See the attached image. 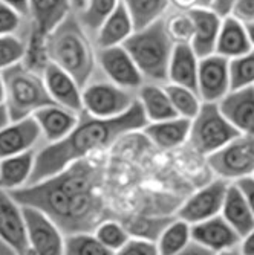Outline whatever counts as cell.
<instances>
[{
    "label": "cell",
    "instance_id": "1",
    "mask_svg": "<svg viewBox=\"0 0 254 255\" xmlns=\"http://www.w3.org/2000/svg\"><path fill=\"white\" fill-rule=\"evenodd\" d=\"M103 176V164L90 156L9 194L21 206L35 208L48 216L64 236L94 233L107 217Z\"/></svg>",
    "mask_w": 254,
    "mask_h": 255
},
{
    "label": "cell",
    "instance_id": "2",
    "mask_svg": "<svg viewBox=\"0 0 254 255\" xmlns=\"http://www.w3.org/2000/svg\"><path fill=\"white\" fill-rule=\"evenodd\" d=\"M147 123L149 121L138 101L121 117L109 120L95 118L81 112L78 123L71 133L60 141L46 144L37 150L34 171L28 185L51 177L80 159L104 151L126 134L141 131Z\"/></svg>",
    "mask_w": 254,
    "mask_h": 255
},
{
    "label": "cell",
    "instance_id": "3",
    "mask_svg": "<svg viewBox=\"0 0 254 255\" xmlns=\"http://www.w3.org/2000/svg\"><path fill=\"white\" fill-rule=\"evenodd\" d=\"M46 49L51 63L72 75L81 87L97 74L95 43L84 31L74 11L46 35Z\"/></svg>",
    "mask_w": 254,
    "mask_h": 255
},
{
    "label": "cell",
    "instance_id": "4",
    "mask_svg": "<svg viewBox=\"0 0 254 255\" xmlns=\"http://www.w3.org/2000/svg\"><path fill=\"white\" fill-rule=\"evenodd\" d=\"M123 46L140 69L146 83H167L169 63L175 44L166 32L164 18L141 29H135Z\"/></svg>",
    "mask_w": 254,
    "mask_h": 255
},
{
    "label": "cell",
    "instance_id": "5",
    "mask_svg": "<svg viewBox=\"0 0 254 255\" xmlns=\"http://www.w3.org/2000/svg\"><path fill=\"white\" fill-rule=\"evenodd\" d=\"M5 89V107L9 121L32 117L41 107L55 104L44 86L43 75L18 63L2 74Z\"/></svg>",
    "mask_w": 254,
    "mask_h": 255
},
{
    "label": "cell",
    "instance_id": "6",
    "mask_svg": "<svg viewBox=\"0 0 254 255\" xmlns=\"http://www.w3.org/2000/svg\"><path fill=\"white\" fill-rule=\"evenodd\" d=\"M239 134L222 115L218 103H202L198 115L192 120L189 141L199 154L210 156Z\"/></svg>",
    "mask_w": 254,
    "mask_h": 255
},
{
    "label": "cell",
    "instance_id": "7",
    "mask_svg": "<svg viewBox=\"0 0 254 255\" xmlns=\"http://www.w3.org/2000/svg\"><path fill=\"white\" fill-rule=\"evenodd\" d=\"M83 112L95 118H117L129 112L136 103V94L112 83L104 75H94L81 89Z\"/></svg>",
    "mask_w": 254,
    "mask_h": 255
},
{
    "label": "cell",
    "instance_id": "8",
    "mask_svg": "<svg viewBox=\"0 0 254 255\" xmlns=\"http://www.w3.org/2000/svg\"><path fill=\"white\" fill-rule=\"evenodd\" d=\"M207 157L221 179L239 180L254 176V134H239Z\"/></svg>",
    "mask_w": 254,
    "mask_h": 255
},
{
    "label": "cell",
    "instance_id": "9",
    "mask_svg": "<svg viewBox=\"0 0 254 255\" xmlns=\"http://www.w3.org/2000/svg\"><path fill=\"white\" fill-rule=\"evenodd\" d=\"M97 67L107 80L135 94L146 83L124 46L97 48Z\"/></svg>",
    "mask_w": 254,
    "mask_h": 255
},
{
    "label": "cell",
    "instance_id": "10",
    "mask_svg": "<svg viewBox=\"0 0 254 255\" xmlns=\"http://www.w3.org/2000/svg\"><path fill=\"white\" fill-rule=\"evenodd\" d=\"M26 222L31 255H64V234L41 211L21 206Z\"/></svg>",
    "mask_w": 254,
    "mask_h": 255
},
{
    "label": "cell",
    "instance_id": "11",
    "mask_svg": "<svg viewBox=\"0 0 254 255\" xmlns=\"http://www.w3.org/2000/svg\"><path fill=\"white\" fill-rule=\"evenodd\" d=\"M228 185L230 183L225 179H216L202 187L179 208L178 219L187 222L189 225H195L219 216Z\"/></svg>",
    "mask_w": 254,
    "mask_h": 255
},
{
    "label": "cell",
    "instance_id": "12",
    "mask_svg": "<svg viewBox=\"0 0 254 255\" xmlns=\"http://www.w3.org/2000/svg\"><path fill=\"white\" fill-rule=\"evenodd\" d=\"M230 60L212 54L199 60L198 95L202 103H219L230 90Z\"/></svg>",
    "mask_w": 254,
    "mask_h": 255
},
{
    "label": "cell",
    "instance_id": "13",
    "mask_svg": "<svg viewBox=\"0 0 254 255\" xmlns=\"http://www.w3.org/2000/svg\"><path fill=\"white\" fill-rule=\"evenodd\" d=\"M0 239L18 255H31L21 205L5 190H0Z\"/></svg>",
    "mask_w": 254,
    "mask_h": 255
},
{
    "label": "cell",
    "instance_id": "14",
    "mask_svg": "<svg viewBox=\"0 0 254 255\" xmlns=\"http://www.w3.org/2000/svg\"><path fill=\"white\" fill-rule=\"evenodd\" d=\"M43 136L34 117L9 121L0 128V159L34 150Z\"/></svg>",
    "mask_w": 254,
    "mask_h": 255
},
{
    "label": "cell",
    "instance_id": "15",
    "mask_svg": "<svg viewBox=\"0 0 254 255\" xmlns=\"http://www.w3.org/2000/svg\"><path fill=\"white\" fill-rule=\"evenodd\" d=\"M218 106L241 134H254V86L230 90Z\"/></svg>",
    "mask_w": 254,
    "mask_h": 255
},
{
    "label": "cell",
    "instance_id": "16",
    "mask_svg": "<svg viewBox=\"0 0 254 255\" xmlns=\"http://www.w3.org/2000/svg\"><path fill=\"white\" fill-rule=\"evenodd\" d=\"M43 81L48 89L49 97L55 104L63 106L75 113L83 112L81 101V86L75 81L72 75H69L61 67L49 63L43 71Z\"/></svg>",
    "mask_w": 254,
    "mask_h": 255
},
{
    "label": "cell",
    "instance_id": "17",
    "mask_svg": "<svg viewBox=\"0 0 254 255\" xmlns=\"http://www.w3.org/2000/svg\"><path fill=\"white\" fill-rule=\"evenodd\" d=\"M192 240L215 254L238 248L241 237L222 216L192 225Z\"/></svg>",
    "mask_w": 254,
    "mask_h": 255
},
{
    "label": "cell",
    "instance_id": "18",
    "mask_svg": "<svg viewBox=\"0 0 254 255\" xmlns=\"http://www.w3.org/2000/svg\"><path fill=\"white\" fill-rule=\"evenodd\" d=\"M32 117L40 127L46 144H51L60 141L74 130L78 123L80 113H75L58 104H51L37 110Z\"/></svg>",
    "mask_w": 254,
    "mask_h": 255
},
{
    "label": "cell",
    "instance_id": "19",
    "mask_svg": "<svg viewBox=\"0 0 254 255\" xmlns=\"http://www.w3.org/2000/svg\"><path fill=\"white\" fill-rule=\"evenodd\" d=\"M189 12L195 23V34L190 43L193 51L199 58L215 54L222 17L212 8H201V6H196Z\"/></svg>",
    "mask_w": 254,
    "mask_h": 255
},
{
    "label": "cell",
    "instance_id": "20",
    "mask_svg": "<svg viewBox=\"0 0 254 255\" xmlns=\"http://www.w3.org/2000/svg\"><path fill=\"white\" fill-rule=\"evenodd\" d=\"M199 60L201 58L196 55L190 44H175L169 63L167 83L184 86L198 92Z\"/></svg>",
    "mask_w": 254,
    "mask_h": 255
},
{
    "label": "cell",
    "instance_id": "21",
    "mask_svg": "<svg viewBox=\"0 0 254 255\" xmlns=\"http://www.w3.org/2000/svg\"><path fill=\"white\" fill-rule=\"evenodd\" d=\"M192 120L187 118H170L166 121L158 123H147V126L141 130L143 134L152 144L159 148H176L189 141Z\"/></svg>",
    "mask_w": 254,
    "mask_h": 255
},
{
    "label": "cell",
    "instance_id": "22",
    "mask_svg": "<svg viewBox=\"0 0 254 255\" xmlns=\"http://www.w3.org/2000/svg\"><path fill=\"white\" fill-rule=\"evenodd\" d=\"M72 12L71 0H31V32L46 37L58 23Z\"/></svg>",
    "mask_w": 254,
    "mask_h": 255
},
{
    "label": "cell",
    "instance_id": "23",
    "mask_svg": "<svg viewBox=\"0 0 254 255\" xmlns=\"http://www.w3.org/2000/svg\"><path fill=\"white\" fill-rule=\"evenodd\" d=\"M251 49L253 48L244 23H241L238 18L232 15L222 17L215 54L227 60H233L236 57L247 54Z\"/></svg>",
    "mask_w": 254,
    "mask_h": 255
},
{
    "label": "cell",
    "instance_id": "24",
    "mask_svg": "<svg viewBox=\"0 0 254 255\" xmlns=\"http://www.w3.org/2000/svg\"><path fill=\"white\" fill-rule=\"evenodd\" d=\"M37 150L0 159V190L14 191L26 187L35 165Z\"/></svg>",
    "mask_w": 254,
    "mask_h": 255
},
{
    "label": "cell",
    "instance_id": "25",
    "mask_svg": "<svg viewBox=\"0 0 254 255\" xmlns=\"http://www.w3.org/2000/svg\"><path fill=\"white\" fill-rule=\"evenodd\" d=\"M136 101L140 103L149 123L166 121L178 117L164 84L144 83L136 92Z\"/></svg>",
    "mask_w": 254,
    "mask_h": 255
},
{
    "label": "cell",
    "instance_id": "26",
    "mask_svg": "<svg viewBox=\"0 0 254 255\" xmlns=\"http://www.w3.org/2000/svg\"><path fill=\"white\" fill-rule=\"evenodd\" d=\"M221 214L227 220V223L239 234L241 239L254 229V216L250 210L245 196L236 183L228 185Z\"/></svg>",
    "mask_w": 254,
    "mask_h": 255
},
{
    "label": "cell",
    "instance_id": "27",
    "mask_svg": "<svg viewBox=\"0 0 254 255\" xmlns=\"http://www.w3.org/2000/svg\"><path fill=\"white\" fill-rule=\"evenodd\" d=\"M135 32L133 21L120 2L109 18L103 23L100 31L94 35L95 48H112V46H123L124 41Z\"/></svg>",
    "mask_w": 254,
    "mask_h": 255
},
{
    "label": "cell",
    "instance_id": "28",
    "mask_svg": "<svg viewBox=\"0 0 254 255\" xmlns=\"http://www.w3.org/2000/svg\"><path fill=\"white\" fill-rule=\"evenodd\" d=\"M126 6L135 29H141L164 18L170 8V0H120Z\"/></svg>",
    "mask_w": 254,
    "mask_h": 255
},
{
    "label": "cell",
    "instance_id": "29",
    "mask_svg": "<svg viewBox=\"0 0 254 255\" xmlns=\"http://www.w3.org/2000/svg\"><path fill=\"white\" fill-rule=\"evenodd\" d=\"M120 0H86L84 6L75 12L78 21L84 31L92 37L100 31L103 23L109 18V15L118 6Z\"/></svg>",
    "mask_w": 254,
    "mask_h": 255
},
{
    "label": "cell",
    "instance_id": "30",
    "mask_svg": "<svg viewBox=\"0 0 254 255\" xmlns=\"http://www.w3.org/2000/svg\"><path fill=\"white\" fill-rule=\"evenodd\" d=\"M192 242V225L181 219L172 220L159 234L156 248L159 255H176Z\"/></svg>",
    "mask_w": 254,
    "mask_h": 255
},
{
    "label": "cell",
    "instance_id": "31",
    "mask_svg": "<svg viewBox=\"0 0 254 255\" xmlns=\"http://www.w3.org/2000/svg\"><path fill=\"white\" fill-rule=\"evenodd\" d=\"M164 87L178 117L193 120L202 104V100L199 98L198 92L172 83H164Z\"/></svg>",
    "mask_w": 254,
    "mask_h": 255
},
{
    "label": "cell",
    "instance_id": "32",
    "mask_svg": "<svg viewBox=\"0 0 254 255\" xmlns=\"http://www.w3.org/2000/svg\"><path fill=\"white\" fill-rule=\"evenodd\" d=\"M64 255H115L92 233L64 236Z\"/></svg>",
    "mask_w": 254,
    "mask_h": 255
},
{
    "label": "cell",
    "instance_id": "33",
    "mask_svg": "<svg viewBox=\"0 0 254 255\" xmlns=\"http://www.w3.org/2000/svg\"><path fill=\"white\" fill-rule=\"evenodd\" d=\"M164 28L173 44H190L195 34V23L189 11L176 9L172 14H166Z\"/></svg>",
    "mask_w": 254,
    "mask_h": 255
},
{
    "label": "cell",
    "instance_id": "34",
    "mask_svg": "<svg viewBox=\"0 0 254 255\" xmlns=\"http://www.w3.org/2000/svg\"><path fill=\"white\" fill-rule=\"evenodd\" d=\"M173 219L169 217H159V219H147V217H136L130 220L121 222L126 229L129 231V234L133 236L135 239H143L149 242L158 240L159 234L163 233V229L172 222Z\"/></svg>",
    "mask_w": 254,
    "mask_h": 255
},
{
    "label": "cell",
    "instance_id": "35",
    "mask_svg": "<svg viewBox=\"0 0 254 255\" xmlns=\"http://www.w3.org/2000/svg\"><path fill=\"white\" fill-rule=\"evenodd\" d=\"M94 234L106 248H109L113 252L120 251L130 240V234L126 226L121 222L112 219H106L104 222H101L95 228Z\"/></svg>",
    "mask_w": 254,
    "mask_h": 255
},
{
    "label": "cell",
    "instance_id": "36",
    "mask_svg": "<svg viewBox=\"0 0 254 255\" xmlns=\"http://www.w3.org/2000/svg\"><path fill=\"white\" fill-rule=\"evenodd\" d=\"M230 84L232 90L254 86V49L230 60Z\"/></svg>",
    "mask_w": 254,
    "mask_h": 255
},
{
    "label": "cell",
    "instance_id": "37",
    "mask_svg": "<svg viewBox=\"0 0 254 255\" xmlns=\"http://www.w3.org/2000/svg\"><path fill=\"white\" fill-rule=\"evenodd\" d=\"M26 37L0 35V74L18 64L25 58Z\"/></svg>",
    "mask_w": 254,
    "mask_h": 255
},
{
    "label": "cell",
    "instance_id": "38",
    "mask_svg": "<svg viewBox=\"0 0 254 255\" xmlns=\"http://www.w3.org/2000/svg\"><path fill=\"white\" fill-rule=\"evenodd\" d=\"M29 32V18L21 15L9 5L0 2V35H21L28 38Z\"/></svg>",
    "mask_w": 254,
    "mask_h": 255
},
{
    "label": "cell",
    "instance_id": "39",
    "mask_svg": "<svg viewBox=\"0 0 254 255\" xmlns=\"http://www.w3.org/2000/svg\"><path fill=\"white\" fill-rule=\"evenodd\" d=\"M115 255H159L156 243L143 240V239H130Z\"/></svg>",
    "mask_w": 254,
    "mask_h": 255
},
{
    "label": "cell",
    "instance_id": "40",
    "mask_svg": "<svg viewBox=\"0 0 254 255\" xmlns=\"http://www.w3.org/2000/svg\"><path fill=\"white\" fill-rule=\"evenodd\" d=\"M228 15L238 18L244 25L254 21V0H236Z\"/></svg>",
    "mask_w": 254,
    "mask_h": 255
},
{
    "label": "cell",
    "instance_id": "41",
    "mask_svg": "<svg viewBox=\"0 0 254 255\" xmlns=\"http://www.w3.org/2000/svg\"><path fill=\"white\" fill-rule=\"evenodd\" d=\"M239 190L242 191V194L245 196L248 205H250V210L254 216V176H250V177H244V179H239L235 182Z\"/></svg>",
    "mask_w": 254,
    "mask_h": 255
},
{
    "label": "cell",
    "instance_id": "42",
    "mask_svg": "<svg viewBox=\"0 0 254 255\" xmlns=\"http://www.w3.org/2000/svg\"><path fill=\"white\" fill-rule=\"evenodd\" d=\"M176 255H215V252L192 240L186 248H184L181 252H178Z\"/></svg>",
    "mask_w": 254,
    "mask_h": 255
},
{
    "label": "cell",
    "instance_id": "43",
    "mask_svg": "<svg viewBox=\"0 0 254 255\" xmlns=\"http://www.w3.org/2000/svg\"><path fill=\"white\" fill-rule=\"evenodd\" d=\"M0 2L9 5L11 8L18 11L21 15H25V17L29 18V3H31V0H0Z\"/></svg>",
    "mask_w": 254,
    "mask_h": 255
},
{
    "label": "cell",
    "instance_id": "44",
    "mask_svg": "<svg viewBox=\"0 0 254 255\" xmlns=\"http://www.w3.org/2000/svg\"><path fill=\"white\" fill-rule=\"evenodd\" d=\"M239 251L244 255H254V229L250 231V233L241 239L239 243Z\"/></svg>",
    "mask_w": 254,
    "mask_h": 255
},
{
    "label": "cell",
    "instance_id": "45",
    "mask_svg": "<svg viewBox=\"0 0 254 255\" xmlns=\"http://www.w3.org/2000/svg\"><path fill=\"white\" fill-rule=\"evenodd\" d=\"M236 0H215L213 5H212V9L216 11L221 17H227L232 11V6Z\"/></svg>",
    "mask_w": 254,
    "mask_h": 255
},
{
    "label": "cell",
    "instance_id": "46",
    "mask_svg": "<svg viewBox=\"0 0 254 255\" xmlns=\"http://www.w3.org/2000/svg\"><path fill=\"white\" fill-rule=\"evenodd\" d=\"M170 5L179 11H190L198 6V0H170Z\"/></svg>",
    "mask_w": 254,
    "mask_h": 255
},
{
    "label": "cell",
    "instance_id": "47",
    "mask_svg": "<svg viewBox=\"0 0 254 255\" xmlns=\"http://www.w3.org/2000/svg\"><path fill=\"white\" fill-rule=\"evenodd\" d=\"M0 255H18L8 243H5L2 239H0Z\"/></svg>",
    "mask_w": 254,
    "mask_h": 255
},
{
    "label": "cell",
    "instance_id": "48",
    "mask_svg": "<svg viewBox=\"0 0 254 255\" xmlns=\"http://www.w3.org/2000/svg\"><path fill=\"white\" fill-rule=\"evenodd\" d=\"M9 123V117H8V112H6V107L5 104L0 106V128L3 126H6Z\"/></svg>",
    "mask_w": 254,
    "mask_h": 255
},
{
    "label": "cell",
    "instance_id": "49",
    "mask_svg": "<svg viewBox=\"0 0 254 255\" xmlns=\"http://www.w3.org/2000/svg\"><path fill=\"white\" fill-rule=\"evenodd\" d=\"M245 28H247V32H248V38H250V43H251V48L254 49V21L245 25Z\"/></svg>",
    "mask_w": 254,
    "mask_h": 255
},
{
    "label": "cell",
    "instance_id": "50",
    "mask_svg": "<svg viewBox=\"0 0 254 255\" xmlns=\"http://www.w3.org/2000/svg\"><path fill=\"white\" fill-rule=\"evenodd\" d=\"M215 255H244V254L239 251V248H233V249L221 251V252H218V254H215Z\"/></svg>",
    "mask_w": 254,
    "mask_h": 255
},
{
    "label": "cell",
    "instance_id": "51",
    "mask_svg": "<svg viewBox=\"0 0 254 255\" xmlns=\"http://www.w3.org/2000/svg\"><path fill=\"white\" fill-rule=\"evenodd\" d=\"M84 2H86V0H71V6H72V11H74V12L80 11V9L84 6Z\"/></svg>",
    "mask_w": 254,
    "mask_h": 255
},
{
    "label": "cell",
    "instance_id": "52",
    "mask_svg": "<svg viewBox=\"0 0 254 255\" xmlns=\"http://www.w3.org/2000/svg\"><path fill=\"white\" fill-rule=\"evenodd\" d=\"M215 0H198V6L201 8H212Z\"/></svg>",
    "mask_w": 254,
    "mask_h": 255
},
{
    "label": "cell",
    "instance_id": "53",
    "mask_svg": "<svg viewBox=\"0 0 254 255\" xmlns=\"http://www.w3.org/2000/svg\"><path fill=\"white\" fill-rule=\"evenodd\" d=\"M5 101V89H3V80H2V75H0V106L3 104Z\"/></svg>",
    "mask_w": 254,
    "mask_h": 255
}]
</instances>
